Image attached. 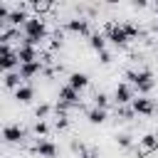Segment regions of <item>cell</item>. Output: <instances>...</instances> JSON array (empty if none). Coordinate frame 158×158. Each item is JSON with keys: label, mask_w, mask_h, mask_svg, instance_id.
Listing matches in <instances>:
<instances>
[{"label": "cell", "mask_w": 158, "mask_h": 158, "mask_svg": "<svg viewBox=\"0 0 158 158\" xmlns=\"http://www.w3.org/2000/svg\"><path fill=\"white\" fill-rule=\"evenodd\" d=\"M2 136H5L7 143H20V141L25 138V131H22L20 126H7V128L2 131Z\"/></svg>", "instance_id": "cell-8"}, {"label": "cell", "mask_w": 158, "mask_h": 158, "mask_svg": "<svg viewBox=\"0 0 158 158\" xmlns=\"http://www.w3.org/2000/svg\"><path fill=\"white\" fill-rule=\"evenodd\" d=\"M47 131H49V128H47L44 121H37V123H35V133H37V136H44Z\"/></svg>", "instance_id": "cell-25"}, {"label": "cell", "mask_w": 158, "mask_h": 158, "mask_svg": "<svg viewBox=\"0 0 158 158\" xmlns=\"http://www.w3.org/2000/svg\"><path fill=\"white\" fill-rule=\"evenodd\" d=\"M17 57H20V64H30V62H40L37 59V49L30 47V44H22L17 49Z\"/></svg>", "instance_id": "cell-6"}, {"label": "cell", "mask_w": 158, "mask_h": 158, "mask_svg": "<svg viewBox=\"0 0 158 158\" xmlns=\"http://www.w3.org/2000/svg\"><path fill=\"white\" fill-rule=\"evenodd\" d=\"M32 7H35V12L40 15V12H47V10H52V2H49V0H35V2H32Z\"/></svg>", "instance_id": "cell-20"}, {"label": "cell", "mask_w": 158, "mask_h": 158, "mask_svg": "<svg viewBox=\"0 0 158 158\" xmlns=\"http://www.w3.org/2000/svg\"><path fill=\"white\" fill-rule=\"evenodd\" d=\"M156 12H158V2H156Z\"/></svg>", "instance_id": "cell-32"}, {"label": "cell", "mask_w": 158, "mask_h": 158, "mask_svg": "<svg viewBox=\"0 0 158 158\" xmlns=\"http://www.w3.org/2000/svg\"><path fill=\"white\" fill-rule=\"evenodd\" d=\"M133 114H136V111H133V109H121V111H118V116H121V118H123V121H128V118H131V116H133Z\"/></svg>", "instance_id": "cell-27"}, {"label": "cell", "mask_w": 158, "mask_h": 158, "mask_svg": "<svg viewBox=\"0 0 158 158\" xmlns=\"http://www.w3.org/2000/svg\"><path fill=\"white\" fill-rule=\"evenodd\" d=\"M91 47H94V49H96L99 54L104 52V47H106V40H104V35H101V32H96V35H91Z\"/></svg>", "instance_id": "cell-17"}, {"label": "cell", "mask_w": 158, "mask_h": 158, "mask_svg": "<svg viewBox=\"0 0 158 158\" xmlns=\"http://www.w3.org/2000/svg\"><path fill=\"white\" fill-rule=\"evenodd\" d=\"M47 114H49V104H40V106H37V116L42 118V116H47Z\"/></svg>", "instance_id": "cell-26"}, {"label": "cell", "mask_w": 158, "mask_h": 158, "mask_svg": "<svg viewBox=\"0 0 158 158\" xmlns=\"http://www.w3.org/2000/svg\"><path fill=\"white\" fill-rule=\"evenodd\" d=\"M138 158H158V146H156L153 151H143V153H141Z\"/></svg>", "instance_id": "cell-29"}, {"label": "cell", "mask_w": 158, "mask_h": 158, "mask_svg": "<svg viewBox=\"0 0 158 158\" xmlns=\"http://www.w3.org/2000/svg\"><path fill=\"white\" fill-rule=\"evenodd\" d=\"M27 20H30V17H27L22 10H17V12H10V17H7V22H10V25H27Z\"/></svg>", "instance_id": "cell-16"}, {"label": "cell", "mask_w": 158, "mask_h": 158, "mask_svg": "<svg viewBox=\"0 0 158 158\" xmlns=\"http://www.w3.org/2000/svg\"><path fill=\"white\" fill-rule=\"evenodd\" d=\"M67 27H69L72 32H79V35H86V32H89V22H86V20H69Z\"/></svg>", "instance_id": "cell-13"}, {"label": "cell", "mask_w": 158, "mask_h": 158, "mask_svg": "<svg viewBox=\"0 0 158 158\" xmlns=\"http://www.w3.org/2000/svg\"><path fill=\"white\" fill-rule=\"evenodd\" d=\"M67 126H69V121H67L64 116H59V118H57V128L62 131V128H67Z\"/></svg>", "instance_id": "cell-30"}, {"label": "cell", "mask_w": 158, "mask_h": 158, "mask_svg": "<svg viewBox=\"0 0 158 158\" xmlns=\"http://www.w3.org/2000/svg\"><path fill=\"white\" fill-rule=\"evenodd\" d=\"M101 62H104V64H109V62H111V54H109V52H106V49H104V52H101Z\"/></svg>", "instance_id": "cell-31"}, {"label": "cell", "mask_w": 158, "mask_h": 158, "mask_svg": "<svg viewBox=\"0 0 158 158\" xmlns=\"http://www.w3.org/2000/svg\"><path fill=\"white\" fill-rule=\"evenodd\" d=\"M136 86H138V91L141 94H148L151 89H153V74L146 69V72H136V81H133Z\"/></svg>", "instance_id": "cell-3"}, {"label": "cell", "mask_w": 158, "mask_h": 158, "mask_svg": "<svg viewBox=\"0 0 158 158\" xmlns=\"http://www.w3.org/2000/svg\"><path fill=\"white\" fill-rule=\"evenodd\" d=\"M20 81H22V77H20V72H7V77H5V86L7 89H20Z\"/></svg>", "instance_id": "cell-14"}, {"label": "cell", "mask_w": 158, "mask_h": 158, "mask_svg": "<svg viewBox=\"0 0 158 158\" xmlns=\"http://www.w3.org/2000/svg\"><path fill=\"white\" fill-rule=\"evenodd\" d=\"M59 101H64V104H69V106H77V104H79V91L67 84V86L59 89Z\"/></svg>", "instance_id": "cell-4"}, {"label": "cell", "mask_w": 158, "mask_h": 158, "mask_svg": "<svg viewBox=\"0 0 158 158\" xmlns=\"http://www.w3.org/2000/svg\"><path fill=\"white\" fill-rule=\"evenodd\" d=\"M133 111H136V114L148 116V114H153V111H156V106H153V101H151V99L138 96V99H133Z\"/></svg>", "instance_id": "cell-5"}, {"label": "cell", "mask_w": 158, "mask_h": 158, "mask_svg": "<svg viewBox=\"0 0 158 158\" xmlns=\"http://www.w3.org/2000/svg\"><path fill=\"white\" fill-rule=\"evenodd\" d=\"M118 146H123V148H128V146H131V136H126V133H121V136H118Z\"/></svg>", "instance_id": "cell-28"}, {"label": "cell", "mask_w": 158, "mask_h": 158, "mask_svg": "<svg viewBox=\"0 0 158 158\" xmlns=\"http://www.w3.org/2000/svg\"><path fill=\"white\" fill-rule=\"evenodd\" d=\"M116 101H118V104H128V101H133V96H131V86H128V84H118V86H116Z\"/></svg>", "instance_id": "cell-11"}, {"label": "cell", "mask_w": 158, "mask_h": 158, "mask_svg": "<svg viewBox=\"0 0 158 158\" xmlns=\"http://www.w3.org/2000/svg\"><path fill=\"white\" fill-rule=\"evenodd\" d=\"M123 30H126V35H128V40H133V37H138V27H136V25H123Z\"/></svg>", "instance_id": "cell-23"}, {"label": "cell", "mask_w": 158, "mask_h": 158, "mask_svg": "<svg viewBox=\"0 0 158 158\" xmlns=\"http://www.w3.org/2000/svg\"><path fill=\"white\" fill-rule=\"evenodd\" d=\"M32 151L40 153V156H44V158H54V156H57V146H54L52 141H40Z\"/></svg>", "instance_id": "cell-7"}, {"label": "cell", "mask_w": 158, "mask_h": 158, "mask_svg": "<svg viewBox=\"0 0 158 158\" xmlns=\"http://www.w3.org/2000/svg\"><path fill=\"white\" fill-rule=\"evenodd\" d=\"M44 35H47L44 22H42L40 17H30V20H27V25H25V40H22V44L35 47V44H40V40H42Z\"/></svg>", "instance_id": "cell-1"}, {"label": "cell", "mask_w": 158, "mask_h": 158, "mask_svg": "<svg viewBox=\"0 0 158 158\" xmlns=\"http://www.w3.org/2000/svg\"><path fill=\"white\" fill-rule=\"evenodd\" d=\"M89 121L91 123H104L106 121V111L104 109H91L89 111Z\"/></svg>", "instance_id": "cell-18"}, {"label": "cell", "mask_w": 158, "mask_h": 158, "mask_svg": "<svg viewBox=\"0 0 158 158\" xmlns=\"http://www.w3.org/2000/svg\"><path fill=\"white\" fill-rule=\"evenodd\" d=\"M37 72H42V64L40 62H30V64H20V77L22 79H32Z\"/></svg>", "instance_id": "cell-9"}, {"label": "cell", "mask_w": 158, "mask_h": 158, "mask_svg": "<svg viewBox=\"0 0 158 158\" xmlns=\"http://www.w3.org/2000/svg\"><path fill=\"white\" fill-rule=\"evenodd\" d=\"M0 64H2V69H7V72H12L17 64H20V57H17V52H10V54H5L2 59H0Z\"/></svg>", "instance_id": "cell-12"}, {"label": "cell", "mask_w": 158, "mask_h": 158, "mask_svg": "<svg viewBox=\"0 0 158 158\" xmlns=\"http://www.w3.org/2000/svg\"><path fill=\"white\" fill-rule=\"evenodd\" d=\"M20 37V30H7V32H2V44H7L10 40H17Z\"/></svg>", "instance_id": "cell-22"}, {"label": "cell", "mask_w": 158, "mask_h": 158, "mask_svg": "<svg viewBox=\"0 0 158 158\" xmlns=\"http://www.w3.org/2000/svg\"><path fill=\"white\" fill-rule=\"evenodd\" d=\"M156 32H158V22H156Z\"/></svg>", "instance_id": "cell-33"}, {"label": "cell", "mask_w": 158, "mask_h": 158, "mask_svg": "<svg viewBox=\"0 0 158 158\" xmlns=\"http://www.w3.org/2000/svg\"><path fill=\"white\" fill-rule=\"evenodd\" d=\"M94 104H96V109H104V111H106V106H109V96H106V94H96V96H94Z\"/></svg>", "instance_id": "cell-21"}, {"label": "cell", "mask_w": 158, "mask_h": 158, "mask_svg": "<svg viewBox=\"0 0 158 158\" xmlns=\"http://www.w3.org/2000/svg\"><path fill=\"white\" fill-rule=\"evenodd\" d=\"M106 35H109V40L114 42V44H126L128 42V35H126V30H123V25H116V22H109L106 25Z\"/></svg>", "instance_id": "cell-2"}, {"label": "cell", "mask_w": 158, "mask_h": 158, "mask_svg": "<svg viewBox=\"0 0 158 158\" xmlns=\"http://www.w3.org/2000/svg\"><path fill=\"white\" fill-rule=\"evenodd\" d=\"M15 96H17V101L27 104V101H32V96H35V89H32V86H20V89L15 91Z\"/></svg>", "instance_id": "cell-15"}, {"label": "cell", "mask_w": 158, "mask_h": 158, "mask_svg": "<svg viewBox=\"0 0 158 158\" xmlns=\"http://www.w3.org/2000/svg\"><path fill=\"white\" fill-rule=\"evenodd\" d=\"M141 146H143V148H146V151H153V148H156V146H158V138H156V136H153V133H146V136H143V138H141Z\"/></svg>", "instance_id": "cell-19"}, {"label": "cell", "mask_w": 158, "mask_h": 158, "mask_svg": "<svg viewBox=\"0 0 158 158\" xmlns=\"http://www.w3.org/2000/svg\"><path fill=\"white\" fill-rule=\"evenodd\" d=\"M86 84H89V77H86V74H81V72H74V74L69 77V86H72V89H77V91H81Z\"/></svg>", "instance_id": "cell-10"}, {"label": "cell", "mask_w": 158, "mask_h": 158, "mask_svg": "<svg viewBox=\"0 0 158 158\" xmlns=\"http://www.w3.org/2000/svg\"><path fill=\"white\" fill-rule=\"evenodd\" d=\"M62 42H64V37H62V32H54V35H52V49H57V47H62Z\"/></svg>", "instance_id": "cell-24"}]
</instances>
